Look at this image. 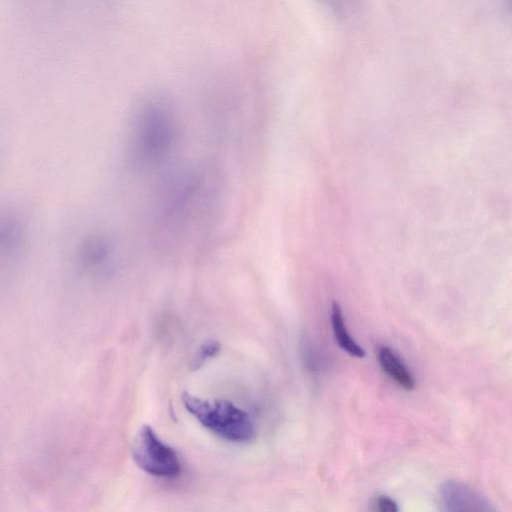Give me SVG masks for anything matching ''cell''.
Segmentation results:
<instances>
[{
    "label": "cell",
    "instance_id": "6da1fadb",
    "mask_svg": "<svg viewBox=\"0 0 512 512\" xmlns=\"http://www.w3.org/2000/svg\"><path fill=\"white\" fill-rule=\"evenodd\" d=\"M176 103L161 91L145 92L130 107L125 127L124 161L135 175L159 170L175 157L181 141Z\"/></svg>",
    "mask_w": 512,
    "mask_h": 512
},
{
    "label": "cell",
    "instance_id": "7a4b0ae2",
    "mask_svg": "<svg viewBox=\"0 0 512 512\" xmlns=\"http://www.w3.org/2000/svg\"><path fill=\"white\" fill-rule=\"evenodd\" d=\"M182 402L204 427L223 439L244 443L255 437L250 415L229 401L208 400L186 392Z\"/></svg>",
    "mask_w": 512,
    "mask_h": 512
},
{
    "label": "cell",
    "instance_id": "3957f363",
    "mask_svg": "<svg viewBox=\"0 0 512 512\" xmlns=\"http://www.w3.org/2000/svg\"><path fill=\"white\" fill-rule=\"evenodd\" d=\"M135 464L148 474L158 477H176L181 472L177 453L165 444L149 425H143L132 444Z\"/></svg>",
    "mask_w": 512,
    "mask_h": 512
},
{
    "label": "cell",
    "instance_id": "277c9868",
    "mask_svg": "<svg viewBox=\"0 0 512 512\" xmlns=\"http://www.w3.org/2000/svg\"><path fill=\"white\" fill-rule=\"evenodd\" d=\"M29 251V233L22 216L0 208V282L14 276Z\"/></svg>",
    "mask_w": 512,
    "mask_h": 512
},
{
    "label": "cell",
    "instance_id": "5b68a950",
    "mask_svg": "<svg viewBox=\"0 0 512 512\" xmlns=\"http://www.w3.org/2000/svg\"><path fill=\"white\" fill-rule=\"evenodd\" d=\"M441 512H498L492 502L472 486L460 481H446L440 487Z\"/></svg>",
    "mask_w": 512,
    "mask_h": 512
},
{
    "label": "cell",
    "instance_id": "8992f818",
    "mask_svg": "<svg viewBox=\"0 0 512 512\" xmlns=\"http://www.w3.org/2000/svg\"><path fill=\"white\" fill-rule=\"evenodd\" d=\"M108 242L99 234L84 237L75 250V263L84 272H93L105 261Z\"/></svg>",
    "mask_w": 512,
    "mask_h": 512
},
{
    "label": "cell",
    "instance_id": "52a82bcc",
    "mask_svg": "<svg viewBox=\"0 0 512 512\" xmlns=\"http://www.w3.org/2000/svg\"><path fill=\"white\" fill-rule=\"evenodd\" d=\"M378 361L383 371L404 390L411 391L415 388L411 372L390 347L382 345L378 348Z\"/></svg>",
    "mask_w": 512,
    "mask_h": 512
},
{
    "label": "cell",
    "instance_id": "ba28073f",
    "mask_svg": "<svg viewBox=\"0 0 512 512\" xmlns=\"http://www.w3.org/2000/svg\"><path fill=\"white\" fill-rule=\"evenodd\" d=\"M331 325L335 340L341 349L357 358H363L365 356L363 348L359 346L348 333L341 306L336 301L332 303L331 307Z\"/></svg>",
    "mask_w": 512,
    "mask_h": 512
},
{
    "label": "cell",
    "instance_id": "9c48e42d",
    "mask_svg": "<svg viewBox=\"0 0 512 512\" xmlns=\"http://www.w3.org/2000/svg\"><path fill=\"white\" fill-rule=\"evenodd\" d=\"M220 350V344L215 340H209L205 342L196 353L192 361L194 369L200 367L208 359L215 356Z\"/></svg>",
    "mask_w": 512,
    "mask_h": 512
},
{
    "label": "cell",
    "instance_id": "30bf717a",
    "mask_svg": "<svg viewBox=\"0 0 512 512\" xmlns=\"http://www.w3.org/2000/svg\"><path fill=\"white\" fill-rule=\"evenodd\" d=\"M377 510L378 512H399L397 503L386 495L378 497Z\"/></svg>",
    "mask_w": 512,
    "mask_h": 512
}]
</instances>
